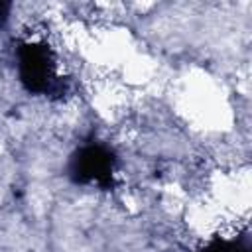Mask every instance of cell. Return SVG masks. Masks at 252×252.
I'll return each mask as SVG.
<instances>
[{"instance_id": "obj_1", "label": "cell", "mask_w": 252, "mask_h": 252, "mask_svg": "<svg viewBox=\"0 0 252 252\" xmlns=\"http://www.w3.org/2000/svg\"><path fill=\"white\" fill-rule=\"evenodd\" d=\"M112 173V158L106 150L98 146H91L79 152L73 163V177L77 181H96L108 183Z\"/></svg>"}]
</instances>
